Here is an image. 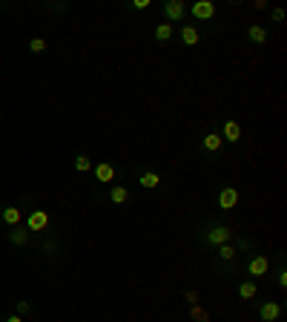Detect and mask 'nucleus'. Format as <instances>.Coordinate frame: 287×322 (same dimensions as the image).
<instances>
[{
  "label": "nucleus",
  "instance_id": "f03ea898",
  "mask_svg": "<svg viewBox=\"0 0 287 322\" xmlns=\"http://www.w3.org/2000/svg\"><path fill=\"white\" fill-rule=\"evenodd\" d=\"M184 15H187V6H184L181 0H167V3H164V18L170 20V26L172 23H178Z\"/></svg>",
  "mask_w": 287,
  "mask_h": 322
},
{
  "label": "nucleus",
  "instance_id": "dca6fc26",
  "mask_svg": "<svg viewBox=\"0 0 287 322\" xmlns=\"http://www.w3.org/2000/svg\"><path fill=\"white\" fill-rule=\"evenodd\" d=\"M170 37H172V26H170V23H158V26H155V41H161V44H164V41H170Z\"/></svg>",
  "mask_w": 287,
  "mask_h": 322
},
{
  "label": "nucleus",
  "instance_id": "bb28decb",
  "mask_svg": "<svg viewBox=\"0 0 287 322\" xmlns=\"http://www.w3.org/2000/svg\"><path fill=\"white\" fill-rule=\"evenodd\" d=\"M273 20H284V12H281V9H273Z\"/></svg>",
  "mask_w": 287,
  "mask_h": 322
},
{
  "label": "nucleus",
  "instance_id": "6e6552de",
  "mask_svg": "<svg viewBox=\"0 0 287 322\" xmlns=\"http://www.w3.org/2000/svg\"><path fill=\"white\" fill-rule=\"evenodd\" d=\"M95 179H98L101 184H112V179H115V167H112L109 161H101L98 167H95Z\"/></svg>",
  "mask_w": 287,
  "mask_h": 322
},
{
  "label": "nucleus",
  "instance_id": "39448f33",
  "mask_svg": "<svg viewBox=\"0 0 287 322\" xmlns=\"http://www.w3.org/2000/svg\"><path fill=\"white\" fill-rule=\"evenodd\" d=\"M26 224H29V233L32 230H43L46 224H49V213H46V210H32L29 219H26Z\"/></svg>",
  "mask_w": 287,
  "mask_h": 322
},
{
  "label": "nucleus",
  "instance_id": "1a4fd4ad",
  "mask_svg": "<svg viewBox=\"0 0 287 322\" xmlns=\"http://www.w3.org/2000/svg\"><path fill=\"white\" fill-rule=\"evenodd\" d=\"M238 138H242V124H238V121H224V135H221V141L235 144Z\"/></svg>",
  "mask_w": 287,
  "mask_h": 322
},
{
  "label": "nucleus",
  "instance_id": "2eb2a0df",
  "mask_svg": "<svg viewBox=\"0 0 287 322\" xmlns=\"http://www.w3.org/2000/svg\"><path fill=\"white\" fill-rule=\"evenodd\" d=\"M198 37H201V35H198V29H196V26H184V29H181V41H184L187 46H196V44H198Z\"/></svg>",
  "mask_w": 287,
  "mask_h": 322
},
{
  "label": "nucleus",
  "instance_id": "c85d7f7f",
  "mask_svg": "<svg viewBox=\"0 0 287 322\" xmlns=\"http://www.w3.org/2000/svg\"><path fill=\"white\" fill-rule=\"evenodd\" d=\"M0 9H3V3H0Z\"/></svg>",
  "mask_w": 287,
  "mask_h": 322
},
{
  "label": "nucleus",
  "instance_id": "4468645a",
  "mask_svg": "<svg viewBox=\"0 0 287 322\" xmlns=\"http://www.w3.org/2000/svg\"><path fill=\"white\" fill-rule=\"evenodd\" d=\"M201 144H204V150L215 152V150H221V144H224V141H221V135H218V133H210V135H204V141H201Z\"/></svg>",
  "mask_w": 287,
  "mask_h": 322
},
{
  "label": "nucleus",
  "instance_id": "a211bd4d",
  "mask_svg": "<svg viewBox=\"0 0 287 322\" xmlns=\"http://www.w3.org/2000/svg\"><path fill=\"white\" fill-rule=\"evenodd\" d=\"M238 296H242V299H253V296H256V282H242V285H238Z\"/></svg>",
  "mask_w": 287,
  "mask_h": 322
},
{
  "label": "nucleus",
  "instance_id": "0eeeda50",
  "mask_svg": "<svg viewBox=\"0 0 287 322\" xmlns=\"http://www.w3.org/2000/svg\"><path fill=\"white\" fill-rule=\"evenodd\" d=\"M259 316H261V322H276L278 316H281V305L278 302H264L259 308Z\"/></svg>",
  "mask_w": 287,
  "mask_h": 322
},
{
  "label": "nucleus",
  "instance_id": "aec40b11",
  "mask_svg": "<svg viewBox=\"0 0 287 322\" xmlns=\"http://www.w3.org/2000/svg\"><path fill=\"white\" fill-rule=\"evenodd\" d=\"M218 256H221L224 262L235 259V248H233V245H221V248H218Z\"/></svg>",
  "mask_w": 287,
  "mask_h": 322
},
{
  "label": "nucleus",
  "instance_id": "393cba45",
  "mask_svg": "<svg viewBox=\"0 0 287 322\" xmlns=\"http://www.w3.org/2000/svg\"><path fill=\"white\" fill-rule=\"evenodd\" d=\"M147 6H150V0H135V3H132V9H135V12L147 9Z\"/></svg>",
  "mask_w": 287,
  "mask_h": 322
},
{
  "label": "nucleus",
  "instance_id": "9b49d317",
  "mask_svg": "<svg viewBox=\"0 0 287 322\" xmlns=\"http://www.w3.org/2000/svg\"><path fill=\"white\" fill-rule=\"evenodd\" d=\"M126 198H129V190L124 184H112L109 187V202H115V205H124Z\"/></svg>",
  "mask_w": 287,
  "mask_h": 322
},
{
  "label": "nucleus",
  "instance_id": "20e7f679",
  "mask_svg": "<svg viewBox=\"0 0 287 322\" xmlns=\"http://www.w3.org/2000/svg\"><path fill=\"white\" fill-rule=\"evenodd\" d=\"M235 205H238V190L235 187H224L218 193V207L221 210H233Z\"/></svg>",
  "mask_w": 287,
  "mask_h": 322
},
{
  "label": "nucleus",
  "instance_id": "7ed1b4c3",
  "mask_svg": "<svg viewBox=\"0 0 287 322\" xmlns=\"http://www.w3.org/2000/svg\"><path fill=\"white\" fill-rule=\"evenodd\" d=\"M193 18L196 20H210L215 15V3L213 0H198V3H193Z\"/></svg>",
  "mask_w": 287,
  "mask_h": 322
},
{
  "label": "nucleus",
  "instance_id": "a878e982",
  "mask_svg": "<svg viewBox=\"0 0 287 322\" xmlns=\"http://www.w3.org/2000/svg\"><path fill=\"white\" fill-rule=\"evenodd\" d=\"M278 285L287 288V270H281V273H278Z\"/></svg>",
  "mask_w": 287,
  "mask_h": 322
},
{
  "label": "nucleus",
  "instance_id": "423d86ee",
  "mask_svg": "<svg viewBox=\"0 0 287 322\" xmlns=\"http://www.w3.org/2000/svg\"><path fill=\"white\" fill-rule=\"evenodd\" d=\"M247 270H250V276H264V273H267L270 270V259L267 256H253L250 259V265H247Z\"/></svg>",
  "mask_w": 287,
  "mask_h": 322
},
{
  "label": "nucleus",
  "instance_id": "412c9836",
  "mask_svg": "<svg viewBox=\"0 0 287 322\" xmlns=\"http://www.w3.org/2000/svg\"><path fill=\"white\" fill-rule=\"evenodd\" d=\"M89 167H92V161L86 158V155H78V158H75V170L78 173H86Z\"/></svg>",
  "mask_w": 287,
  "mask_h": 322
},
{
  "label": "nucleus",
  "instance_id": "4be33fe9",
  "mask_svg": "<svg viewBox=\"0 0 287 322\" xmlns=\"http://www.w3.org/2000/svg\"><path fill=\"white\" fill-rule=\"evenodd\" d=\"M29 49H32V52H43V49H46V41H43V37H32V41H29Z\"/></svg>",
  "mask_w": 287,
  "mask_h": 322
},
{
  "label": "nucleus",
  "instance_id": "f3484780",
  "mask_svg": "<svg viewBox=\"0 0 287 322\" xmlns=\"http://www.w3.org/2000/svg\"><path fill=\"white\" fill-rule=\"evenodd\" d=\"M9 239H12V245H26V242H29V230H20V227H15V230L9 233Z\"/></svg>",
  "mask_w": 287,
  "mask_h": 322
},
{
  "label": "nucleus",
  "instance_id": "b1692460",
  "mask_svg": "<svg viewBox=\"0 0 287 322\" xmlns=\"http://www.w3.org/2000/svg\"><path fill=\"white\" fill-rule=\"evenodd\" d=\"M184 299H187L189 305H198V294H196V291H187V294H184Z\"/></svg>",
  "mask_w": 287,
  "mask_h": 322
},
{
  "label": "nucleus",
  "instance_id": "ddd939ff",
  "mask_svg": "<svg viewBox=\"0 0 287 322\" xmlns=\"http://www.w3.org/2000/svg\"><path fill=\"white\" fill-rule=\"evenodd\" d=\"M138 184H141V187H147V190H153V187H158V184H161V176H158V173H141V179H138Z\"/></svg>",
  "mask_w": 287,
  "mask_h": 322
},
{
  "label": "nucleus",
  "instance_id": "f257e3e1",
  "mask_svg": "<svg viewBox=\"0 0 287 322\" xmlns=\"http://www.w3.org/2000/svg\"><path fill=\"white\" fill-rule=\"evenodd\" d=\"M230 236H233V230H230V227H224V224H218V227H213V230L204 233L207 245H215V248L227 245V242H230Z\"/></svg>",
  "mask_w": 287,
  "mask_h": 322
},
{
  "label": "nucleus",
  "instance_id": "6ab92c4d",
  "mask_svg": "<svg viewBox=\"0 0 287 322\" xmlns=\"http://www.w3.org/2000/svg\"><path fill=\"white\" fill-rule=\"evenodd\" d=\"M189 316H193L196 322H210V313H207L201 305H193V308H189Z\"/></svg>",
  "mask_w": 287,
  "mask_h": 322
},
{
  "label": "nucleus",
  "instance_id": "cd10ccee",
  "mask_svg": "<svg viewBox=\"0 0 287 322\" xmlns=\"http://www.w3.org/2000/svg\"><path fill=\"white\" fill-rule=\"evenodd\" d=\"M6 322H23V319H20V313H12V316H9Z\"/></svg>",
  "mask_w": 287,
  "mask_h": 322
},
{
  "label": "nucleus",
  "instance_id": "f8f14e48",
  "mask_svg": "<svg viewBox=\"0 0 287 322\" xmlns=\"http://www.w3.org/2000/svg\"><path fill=\"white\" fill-rule=\"evenodd\" d=\"M20 219H23V213H20V207H3V222L12 224V227H18Z\"/></svg>",
  "mask_w": 287,
  "mask_h": 322
},
{
  "label": "nucleus",
  "instance_id": "9d476101",
  "mask_svg": "<svg viewBox=\"0 0 287 322\" xmlns=\"http://www.w3.org/2000/svg\"><path fill=\"white\" fill-rule=\"evenodd\" d=\"M247 37H250L253 44H259V46H264V44H267V29L261 26V23H253V26L247 29Z\"/></svg>",
  "mask_w": 287,
  "mask_h": 322
},
{
  "label": "nucleus",
  "instance_id": "5701e85b",
  "mask_svg": "<svg viewBox=\"0 0 287 322\" xmlns=\"http://www.w3.org/2000/svg\"><path fill=\"white\" fill-rule=\"evenodd\" d=\"M29 311H32V305L26 299H18V313H29Z\"/></svg>",
  "mask_w": 287,
  "mask_h": 322
}]
</instances>
